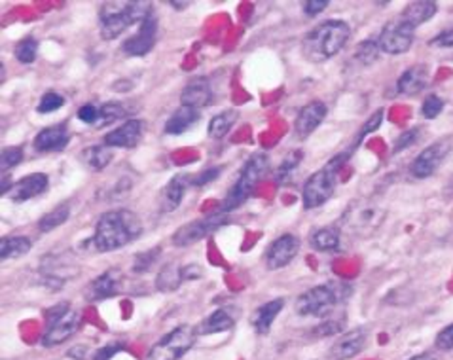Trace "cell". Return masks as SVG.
Returning <instances> with one entry per match:
<instances>
[{"label": "cell", "instance_id": "32", "mask_svg": "<svg viewBox=\"0 0 453 360\" xmlns=\"http://www.w3.org/2000/svg\"><path fill=\"white\" fill-rule=\"evenodd\" d=\"M112 155H114V152H112L111 146H99L97 144V146H91L83 152V161L91 171H103L111 163Z\"/></svg>", "mask_w": 453, "mask_h": 360}, {"label": "cell", "instance_id": "53", "mask_svg": "<svg viewBox=\"0 0 453 360\" xmlns=\"http://www.w3.org/2000/svg\"><path fill=\"white\" fill-rule=\"evenodd\" d=\"M409 360H438V359H434V356H431V355H419V356H414V359H409Z\"/></svg>", "mask_w": 453, "mask_h": 360}, {"label": "cell", "instance_id": "14", "mask_svg": "<svg viewBox=\"0 0 453 360\" xmlns=\"http://www.w3.org/2000/svg\"><path fill=\"white\" fill-rule=\"evenodd\" d=\"M156 36H158V19H156L154 14H150V16L138 25L137 34L123 42L122 50L131 57L146 56V53L154 48Z\"/></svg>", "mask_w": 453, "mask_h": 360}, {"label": "cell", "instance_id": "18", "mask_svg": "<svg viewBox=\"0 0 453 360\" xmlns=\"http://www.w3.org/2000/svg\"><path fill=\"white\" fill-rule=\"evenodd\" d=\"M144 125L141 120H128L120 128L105 135V144L111 148H135L143 139Z\"/></svg>", "mask_w": 453, "mask_h": 360}, {"label": "cell", "instance_id": "46", "mask_svg": "<svg viewBox=\"0 0 453 360\" xmlns=\"http://www.w3.org/2000/svg\"><path fill=\"white\" fill-rule=\"evenodd\" d=\"M382 120H383V110H382V108H380V110L374 112V114H372L370 120H368V122L365 123V128L360 129L359 139H365L366 135L374 133V131H376V129L380 128V125H382Z\"/></svg>", "mask_w": 453, "mask_h": 360}, {"label": "cell", "instance_id": "42", "mask_svg": "<svg viewBox=\"0 0 453 360\" xmlns=\"http://www.w3.org/2000/svg\"><path fill=\"white\" fill-rule=\"evenodd\" d=\"M123 347H126L123 341H112V344H106L105 347H101V349L95 351L91 360H111L112 356L116 355V353H120Z\"/></svg>", "mask_w": 453, "mask_h": 360}, {"label": "cell", "instance_id": "29", "mask_svg": "<svg viewBox=\"0 0 453 360\" xmlns=\"http://www.w3.org/2000/svg\"><path fill=\"white\" fill-rule=\"evenodd\" d=\"M183 283V266H177V264H167V266H163L161 272L158 273V277H156V288L160 292H173V290H177Z\"/></svg>", "mask_w": 453, "mask_h": 360}, {"label": "cell", "instance_id": "25", "mask_svg": "<svg viewBox=\"0 0 453 360\" xmlns=\"http://www.w3.org/2000/svg\"><path fill=\"white\" fill-rule=\"evenodd\" d=\"M199 110L192 108V106L180 105L177 110L173 112L171 118L166 123V133L167 135H180L186 133L192 125L199 122Z\"/></svg>", "mask_w": 453, "mask_h": 360}, {"label": "cell", "instance_id": "38", "mask_svg": "<svg viewBox=\"0 0 453 360\" xmlns=\"http://www.w3.org/2000/svg\"><path fill=\"white\" fill-rule=\"evenodd\" d=\"M63 105H65V99H63V95L54 93V91H50V93H46L44 97L40 99L39 106H36V112H39V114H50V112L59 110V108H61Z\"/></svg>", "mask_w": 453, "mask_h": 360}, {"label": "cell", "instance_id": "48", "mask_svg": "<svg viewBox=\"0 0 453 360\" xmlns=\"http://www.w3.org/2000/svg\"><path fill=\"white\" fill-rule=\"evenodd\" d=\"M328 0H307V2H304V11H305V16H310V17H315L319 16L321 11H325L326 8H328Z\"/></svg>", "mask_w": 453, "mask_h": 360}, {"label": "cell", "instance_id": "23", "mask_svg": "<svg viewBox=\"0 0 453 360\" xmlns=\"http://www.w3.org/2000/svg\"><path fill=\"white\" fill-rule=\"evenodd\" d=\"M213 99V91H210V83L207 78H195L183 89L180 101L184 106H192V108H203Z\"/></svg>", "mask_w": 453, "mask_h": 360}, {"label": "cell", "instance_id": "41", "mask_svg": "<svg viewBox=\"0 0 453 360\" xmlns=\"http://www.w3.org/2000/svg\"><path fill=\"white\" fill-rule=\"evenodd\" d=\"M23 161V148L21 146H16V148H6L0 155V169L2 173H6L8 169H14L16 165H19Z\"/></svg>", "mask_w": 453, "mask_h": 360}, {"label": "cell", "instance_id": "9", "mask_svg": "<svg viewBox=\"0 0 453 360\" xmlns=\"http://www.w3.org/2000/svg\"><path fill=\"white\" fill-rule=\"evenodd\" d=\"M195 336H198L195 328H192L190 324L177 326L150 349L146 360H178L192 349Z\"/></svg>", "mask_w": 453, "mask_h": 360}, {"label": "cell", "instance_id": "21", "mask_svg": "<svg viewBox=\"0 0 453 360\" xmlns=\"http://www.w3.org/2000/svg\"><path fill=\"white\" fill-rule=\"evenodd\" d=\"M366 344V330L362 328H357V330H351V332L343 334L342 338L337 339L334 347H332L330 355L336 360H347L351 356L359 355L362 347Z\"/></svg>", "mask_w": 453, "mask_h": 360}, {"label": "cell", "instance_id": "43", "mask_svg": "<svg viewBox=\"0 0 453 360\" xmlns=\"http://www.w3.org/2000/svg\"><path fill=\"white\" fill-rule=\"evenodd\" d=\"M220 173H222V167H210V169H205V171L198 173V175L192 178V184H194V186H205L207 182L216 180Z\"/></svg>", "mask_w": 453, "mask_h": 360}, {"label": "cell", "instance_id": "36", "mask_svg": "<svg viewBox=\"0 0 453 360\" xmlns=\"http://www.w3.org/2000/svg\"><path fill=\"white\" fill-rule=\"evenodd\" d=\"M36 53H39V42L29 36V38H23L17 42L16 46V59L23 65H29L36 59Z\"/></svg>", "mask_w": 453, "mask_h": 360}, {"label": "cell", "instance_id": "33", "mask_svg": "<svg viewBox=\"0 0 453 360\" xmlns=\"http://www.w3.org/2000/svg\"><path fill=\"white\" fill-rule=\"evenodd\" d=\"M304 154L302 152H292V154H288L283 163L279 165V169L275 171V182L277 184H290L296 177V173H298V167H300V161H302Z\"/></svg>", "mask_w": 453, "mask_h": 360}, {"label": "cell", "instance_id": "35", "mask_svg": "<svg viewBox=\"0 0 453 360\" xmlns=\"http://www.w3.org/2000/svg\"><path fill=\"white\" fill-rule=\"evenodd\" d=\"M123 116H126V108L120 103H106V105L99 106V118H97L95 128H106V125L122 120Z\"/></svg>", "mask_w": 453, "mask_h": 360}, {"label": "cell", "instance_id": "47", "mask_svg": "<svg viewBox=\"0 0 453 360\" xmlns=\"http://www.w3.org/2000/svg\"><path fill=\"white\" fill-rule=\"evenodd\" d=\"M437 347L438 349L449 351L453 349V324L446 326L442 332L437 336Z\"/></svg>", "mask_w": 453, "mask_h": 360}, {"label": "cell", "instance_id": "50", "mask_svg": "<svg viewBox=\"0 0 453 360\" xmlns=\"http://www.w3.org/2000/svg\"><path fill=\"white\" fill-rule=\"evenodd\" d=\"M342 326H343L342 321H328L319 326L317 334H319V336H330V334L340 332V330H342Z\"/></svg>", "mask_w": 453, "mask_h": 360}, {"label": "cell", "instance_id": "13", "mask_svg": "<svg viewBox=\"0 0 453 360\" xmlns=\"http://www.w3.org/2000/svg\"><path fill=\"white\" fill-rule=\"evenodd\" d=\"M300 250V239L294 233H285L281 237H277L273 243L268 247L265 252V264L268 269H281L288 266L296 258Z\"/></svg>", "mask_w": 453, "mask_h": 360}, {"label": "cell", "instance_id": "11", "mask_svg": "<svg viewBox=\"0 0 453 360\" xmlns=\"http://www.w3.org/2000/svg\"><path fill=\"white\" fill-rule=\"evenodd\" d=\"M415 36V27H412L408 21H404L402 17H398L395 21H389L383 27L382 34L377 44L382 48V51L391 53V56H400L412 48Z\"/></svg>", "mask_w": 453, "mask_h": 360}, {"label": "cell", "instance_id": "45", "mask_svg": "<svg viewBox=\"0 0 453 360\" xmlns=\"http://www.w3.org/2000/svg\"><path fill=\"white\" fill-rule=\"evenodd\" d=\"M417 135H419V129H409V131H404L400 137H398L397 144H395V154H398V152H402L404 148H408V146H412V144L415 143V139H417Z\"/></svg>", "mask_w": 453, "mask_h": 360}, {"label": "cell", "instance_id": "15", "mask_svg": "<svg viewBox=\"0 0 453 360\" xmlns=\"http://www.w3.org/2000/svg\"><path fill=\"white\" fill-rule=\"evenodd\" d=\"M48 184H50L48 175H44V173H33V175L23 177L17 182H11L8 197L14 203H23V201L34 200L40 194H44L46 190H48Z\"/></svg>", "mask_w": 453, "mask_h": 360}, {"label": "cell", "instance_id": "3", "mask_svg": "<svg viewBox=\"0 0 453 360\" xmlns=\"http://www.w3.org/2000/svg\"><path fill=\"white\" fill-rule=\"evenodd\" d=\"M154 6L144 0L137 2H106L101 6L99 23H101V36L103 40H114L120 34L126 33L131 25L141 23L154 14Z\"/></svg>", "mask_w": 453, "mask_h": 360}, {"label": "cell", "instance_id": "8", "mask_svg": "<svg viewBox=\"0 0 453 360\" xmlns=\"http://www.w3.org/2000/svg\"><path fill=\"white\" fill-rule=\"evenodd\" d=\"M343 287L334 283L319 284L304 294H300L296 299V313L302 317H326L336 309V305L342 302Z\"/></svg>", "mask_w": 453, "mask_h": 360}, {"label": "cell", "instance_id": "24", "mask_svg": "<svg viewBox=\"0 0 453 360\" xmlns=\"http://www.w3.org/2000/svg\"><path fill=\"white\" fill-rule=\"evenodd\" d=\"M285 307V299L275 298L268 302V304L260 305L258 309L255 311V315L250 317V324L258 334H268L270 332L271 324L277 319V315L281 313V309Z\"/></svg>", "mask_w": 453, "mask_h": 360}, {"label": "cell", "instance_id": "28", "mask_svg": "<svg viewBox=\"0 0 453 360\" xmlns=\"http://www.w3.org/2000/svg\"><path fill=\"white\" fill-rule=\"evenodd\" d=\"M31 249H33V241L25 235L0 239V258H2V262L11 260V258H21Z\"/></svg>", "mask_w": 453, "mask_h": 360}, {"label": "cell", "instance_id": "10", "mask_svg": "<svg viewBox=\"0 0 453 360\" xmlns=\"http://www.w3.org/2000/svg\"><path fill=\"white\" fill-rule=\"evenodd\" d=\"M228 220L226 212H215V215L205 216L199 220H192L184 224L173 233V245L175 247H190V245L203 241L209 233H215L220 226H224Z\"/></svg>", "mask_w": 453, "mask_h": 360}, {"label": "cell", "instance_id": "12", "mask_svg": "<svg viewBox=\"0 0 453 360\" xmlns=\"http://www.w3.org/2000/svg\"><path fill=\"white\" fill-rule=\"evenodd\" d=\"M449 143L448 140H440V143H434L431 146H427L423 152H421L414 161H412V167L409 171L415 178H429L432 173L437 171L440 163L444 161V158L449 154Z\"/></svg>", "mask_w": 453, "mask_h": 360}, {"label": "cell", "instance_id": "2", "mask_svg": "<svg viewBox=\"0 0 453 360\" xmlns=\"http://www.w3.org/2000/svg\"><path fill=\"white\" fill-rule=\"evenodd\" d=\"M349 36H351V29L347 23L340 21V19H330V21L317 25L311 33H307L302 42V50L310 61H326L342 50Z\"/></svg>", "mask_w": 453, "mask_h": 360}, {"label": "cell", "instance_id": "51", "mask_svg": "<svg viewBox=\"0 0 453 360\" xmlns=\"http://www.w3.org/2000/svg\"><path fill=\"white\" fill-rule=\"evenodd\" d=\"M86 353H88V347H83V345H76L74 349L68 351V356L76 360H83L86 359Z\"/></svg>", "mask_w": 453, "mask_h": 360}, {"label": "cell", "instance_id": "17", "mask_svg": "<svg viewBox=\"0 0 453 360\" xmlns=\"http://www.w3.org/2000/svg\"><path fill=\"white\" fill-rule=\"evenodd\" d=\"M326 112H328V108H326V105L322 101H313L310 105H305L304 108L298 112L296 122H294L296 137H298V139H307V137L321 125L322 120L326 118Z\"/></svg>", "mask_w": 453, "mask_h": 360}, {"label": "cell", "instance_id": "30", "mask_svg": "<svg viewBox=\"0 0 453 360\" xmlns=\"http://www.w3.org/2000/svg\"><path fill=\"white\" fill-rule=\"evenodd\" d=\"M311 247L321 252H332L340 247V232L337 227H321L311 235Z\"/></svg>", "mask_w": 453, "mask_h": 360}, {"label": "cell", "instance_id": "52", "mask_svg": "<svg viewBox=\"0 0 453 360\" xmlns=\"http://www.w3.org/2000/svg\"><path fill=\"white\" fill-rule=\"evenodd\" d=\"M169 4H171L173 8H178V10H183V8H188L190 2H177V0H171Z\"/></svg>", "mask_w": 453, "mask_h": 360}, {"label": "cell", "instance_id": "37", "mask_svg": "<svg viewBox=\"0 0 453 360\" xmlns=\"http://www.w3.org/2000/svg\"><path fill=\"white\" fill-rule=\"evenodd\" d=\"M160 258V247H154L152 250H144V252H138L135 256V262H133V272L135 273H146L150 267L154 266L156 262Z\"/></svg>", "mask_w": 453, "mask_h": 360}, {"label": "cell", "instance_id": "39", "mask_svg": "<svg viewBox=\"0 0 453 360\" xmlns=\"http://www.w3.org/2000/svg\"><path fill=\"white\" fill-rule=\"evenodd\" d=\"M380 44L377 42H374V40H368V42H365V44H360L359 48H357V59H359L362 65H372V63L376 61L377 59V53H380Z\"/></svg>", "mask_w": 453, "mask_h": 360}, {"label": "cell", "instance_id": "6", "mask_svg": "<svg viewBox=\"0 0 453 360\" xmlns=\"http://www.w3.org/2000/svg\"><path fill=\"white\" fill-rule=\"evenodd\" d=\"M347 160H349V154L347 152H343V154L332 158V160L322 167V169L313 173V175L305 180L302 197H304V207L307 209V211L325 205L326 201L330 200L332 195H334L337 173H340V169L345 165V161Z\"/></svg>", "mask_w": 453, "mask_h": 360}, {"label": "cell", "instance_id": "1", "mask_svg": "<svg viewBox=\"0 0 453 360\" xmlns=\"http://www.w3.org/2000/svg\"><path fill=\"white\" fill-rule=\"evenodd\" d=\"M141 233H143L141 218L135 212L120 209L101 216L95 226L91 243L99 252H112L141 237Z\"/></svg>", "mask_w": 453, "mask_h": 360}, {"label": "cell", "instance_id": "34", "mask_svg": "<svg viewBox=\"0 0 453 360\" xmlns=\"http://www.w3.org/2000/svg\"><path fill=\"white\" fill-rule=\"evenodd\" d=\"M68 216H71V207L68 205H59L56 207L54 211L44 215L40 218L39 222V230L40 232H51V230H56V227L63 226L66 220H68Z\"/></svg>", "mask_w": 453, "mask_h": 360}, {"label": "cell", "instance_id": "44", "mask_svg": "<svg viewBox=\"0 0 453 360\" xmlns=\"http://www.w3.org/2000/svg\"><path fill=\"white\" fill-rule=\"evenodd\" d=\"M78 120L83 123H89V125H95L97 123V118H99V106L95 105H83L80 110H78Z\"/></svg>", "mask_w": 453, "mask_h": 360}, {"label": "cell", "instance_id": "22", "mask_svg": "<svg viewBox=\"0 0 453 360\" xmlns=\"http://www.w3.org/2000/svg\"><path fill=\"white\" fill-rule=\"evenodd\" d=\"M427 83H429V71L425 65H414L408 71H404L402 76L398 78L397 91L400 95L412 97V95L421 93L427 88Z\"/></svg>", "mask_w": 453, "mask_h": 360}, {"label": "cell", "instance_id": "49", "mask_svg": "<svg viewBox=\"0 0 453 360\" xmlns=\"http://www.w3.org/2000/svg\"><path fill=\"white\" fill-rule=\"evenodd\" d=\"M432 48H453V29L442 31V33L431 40Z\"/></svg>", "mask_w": 453, "mask_h": 360}, {"label": "cell", "instance_id": "5", "mask_svg": "<svg viewBox=\"0 0 453 360\" xmlns=\"http://www.w3.org/2000/svg\"><path fill=\"white\" fill-rule=\"evenodd\" d=\"M270 169V158L265 152H256L247 160L243 171L239 175L238 182L233 184L230 192H228L226 200L222 201L220 212H230L238 209L253 195V190L262 182L265 173Z\"/></svg>", "mask_w": 453, "mask_h": 360}, {"label": "cell", "instance_id": "31", "mask_svg": "<svg viewBox=\"0 0 453 360\" xmlns=\"http://www.w3.org/2000/svg\"><path fill=\"white\" fill-rule=\"evenodd\" d=\"M238 122V112L235 110H226L216 114L213 120L209 122V137L210 139H224L230 129L233 128V123Z\"/></svg>", "mask_w": 453, "mask_h": 360}, {"label": "cell", "instance_id": "16", "mask_svg": "<svg viewBox=\"0 0 453 360\" xmlns=\"http://www.w3.org/2000/svg\"><path fill=\"white\" fill-rule=\"evenodd\" d=\"M120 281H122V272L108 269L89 283V287L83 290V296L88 302H103V299L114 298L120 292Z\"/></svg>", "mask_w": 453, "mask_h": 360}, {"label": "cell", "instance_id": "40", "mask_svg": "<svg viewBox=\"0 0 453 360\" xmlns=\"http://www.w3.org/2000/svg\"><path fill=\"white\" fill-rule=\"evenodd\" d=\"M444 110V101L438 97V95H427L423 105H421V114L427 118V120H434L438 118V114Z\"/></svg>", "mask_w": 453, "mask_h": 360}, {"label": "cell", "instance_id": "26", "mask_svg": "<svg viewBox=\"0 0 453 360\" xmlns=\"http://www.w3.org/2000/svg\"><path fill=\"white\" fill-rule=\"evenodd\" d=\"M233 324H235V319L228 309H216L215 313H210L207 319L199 322L195 326V334L198 336H209V334H218V332H228L232 330Z\"/></svg>", "mask_w": 453, "mask_h": 360}, {"label": "cell", "instance_id": "4", "mask_svg": "<svg viewBox=\"0 0 453 360\" xmlns=\"http://www.w3.org/2000/svg\"><path fill=\"white\" fill-rule=\"evenodd\" d=\"M387 211L380 203L372 200L353 201L345 209L340 226L343 232L351 233L359 239H370L382 227Z\"/></svg>", "mask_w": 453, "mask_h": 360}, {"label": "cell", "instance_id": "7", "mask_svg": "<svg viewBox=\"0 0 453 360\" xmlns=\"http://www.w3.org/2000/svg\"><path fill=\"white\" fill-rule=\"evenodd\" d=\"M46 322H48V328L42 336V345L56 347V345L65 344L66 339H71L78 332L82 315L76 309H72L66 302H61L46 311Z\"/></svg>", "mask_w": 453, "mask_h": 360}, {"label": "cell", "instance_id": "27", "mask_svg": "<svg viewBox=\"0 0 453 360\" xmlns=\"http://www.w3.org/2000/svg\"><path fill=\"white\" fill-rule=\"evenodd\" d=\"M438 11V4L437 2H431V0H417V2H412L404 8L402 11V19L408 21L412 27H419L421 23L429 21L432 17L437 16Z\"/></svg>", "mask_w": 453, "mask_h": 360}, {"label": "cell", "instance_id": "19", "mask_svg": "<svg viewBox=\"0 0 453 360\" xmlns=\"http://www.w3.org/2000/svg\"><path fill=\"white\" fill-rule=\"evenodd\" d=\"M188 184H192L188 175H175V177L166 184V188L160 192V197H158V207H160V211L161 212L177 211L178 205L183 203Z\"/></svg>", "mask_w": 453, "mask_h": 360}, {"label": "cell", "instance_id": "20", "mask_svg": "<svg viewBox=\"0 0 453 360\" xmlns=\"http://www.w3.org/2000/svg\"><path fill=\"white\" fill-rule=\"evenodd\" d=\"M71 143V133L66 129L65 123H57L50 128L42 129L36 137H34V150L36 152H59L66 148V144Z\"/></svg>", "mask_w": 453, "mask_h": 360}]
</instances>
